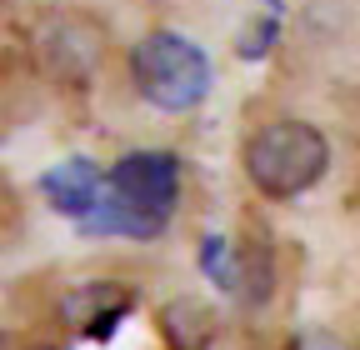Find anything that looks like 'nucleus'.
<instances>
[{
  "label": "nucleus",
  "mask_w": 360,
  "mask_h": 350,
  "mask_svg": "<svg viewBox=\"0 0 360 350\" xmlns=\"http://www.w3.org/2000/svg\"><path fill=\"white\" fill-rule=\"evenodd\" d=\"M180 200V160L170 150H130L110 165L96 210L80 231H120V235H160Z\"/></svg>",
  "instance_id": "1"
},
{
  "label": "nucleus",
  "mask_w": 360,
  "mask_h": 350,
  "mask_svg": "<svg viewBox=\"0 0 360 350\" xmlns=\"http://www.w3.org/2000/svg\"><path fill=\"white\" fill-rule=\"evenodd\" d=\"M130 85L146 105H155L165 115H186L210 96L215 70H210V56L191 35L150 30L130 46Z\"/></svg>",
  "instance_id": "2"
},
{
  "label": "nucleus",
  "mask_w": 360,
  "mask_h": 350,
  "mask_svg": "<svg viewBox=\"0 0 360 350\" xmlns=\"http://www.w3.org/2000/svg\"><path fill=\"white\" fill-rule=\"evenodd\" d=\"M330 170V141L310 120H270L245 141V181L265 200H295Z\"/></svg>",
  "instance_id": "3"
},
{
  "label": "nucleus",
  "mask_w": 360,
  "mask_h": 350,
  "mask_svg": "<svg viewBox=\"0 0 360 350\" xmlns=\"http://www.w3.org/2000/svg\"><path fill=\"white\" fill-rule=\"evenodd\" d=\"M105 51H110V35L96 15L85 11H45L35 25H30V60L45 80L56 85H70V91H80V85L96 80V70L105 65Z\"/></svg>",
  "instance_id": "4"
},
{
  "label": "nucleus",
  "mask_w": 360,
  "mask_h": 350,
  "mask_svg": "<svg viewBox=\"0 0 360 350\" xmlns=\"http://www.w3.org/2000/svg\"><path fill=\"white\" fill-rule=\"evenodd\" d=\"M40 186H45V195H51L56 210H65L70 221H85V215L96 210L101 190H105V175L90 160H65V165H56L51 175H45Z\"/></svg>",
  "instance_id": "5"
},
{
  "label": "nucleus",
  "mask_w": 360,
  "mask_h": 350,
  "mask_svg": "<svg viewBox=\"0 0 360 350\" xmlns=\"http://www.w3.org/2000/svg\"><path fill=\"white\" fill-rule=\"evenodd\" d=\"M265 6H281V0H265Z\"/></svg>",
  "instance_id": "6"
},
{
  "label": "nucleus",
  "mask_w": 360,
  "mask_h": 350,
  "mask_svg": "<svg viewBox=\"0 0 360 350\" xmlns=\"http://www.w3.org/2000/svg\"><path fill=\"white\" fill-rule=\"evenodd\" d=\"M35 350H51V345H35Z\"/></svg>",
  "instance_id": "7"
}]
</instances>
